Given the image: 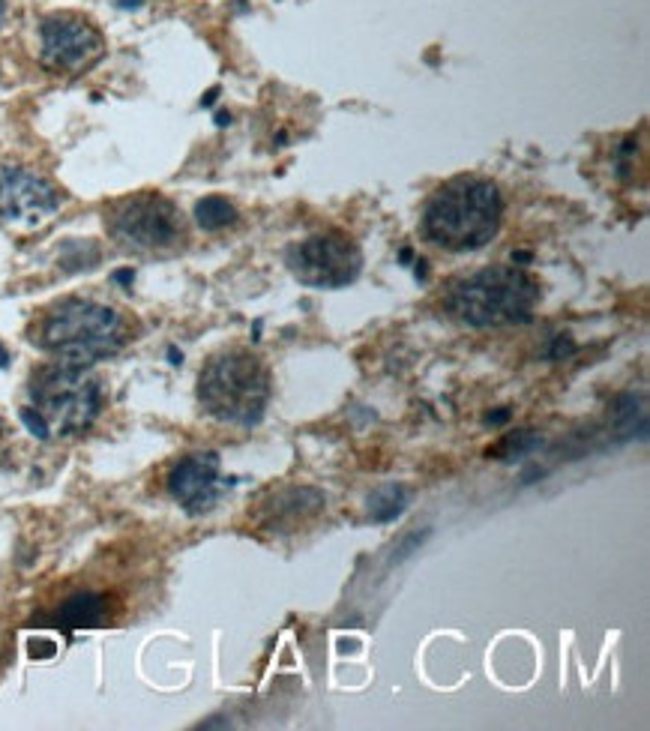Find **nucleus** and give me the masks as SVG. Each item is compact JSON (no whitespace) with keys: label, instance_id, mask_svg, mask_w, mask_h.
<instances>
[{"label":"nucleus","instance_id":"nucleus-21","mask_svg":"<svg viewBox=\"0 0 650 731\" xmlns=\"http://www.w3.org/2000/svg\"><path fill=\"white\" fill-rule=\"evenodd\" d=\"M216 96H219V90H216V87H213V90H210V93H207V96H204V99H201V105H207V108H210V105H213V102H216Z\"/></svg>","mask_w":650,"mask_h":731},{"label":"nucleus","instance_id":"nucleus-13","mask_svg":"<svg viewBox=\"0 0 650 731\" xmlns=\"http://www.w3.org/2000/svg\"><path fill=\"white\" fill-rule=\"evenodd\" d=\"M195 222L204 231H222L237 222V207L222 195H207L195 204Z\"/></svg>","mask_w":650,"mask_h":731},{"label":"nucleus","instance_id":"nucleus-4","mask_svg":"<svg viewBox=\"0 0 650 731\" xmlns=\"http://www.w3.org/2000/svg\"><path fill=\"white\" fill-rule=\"evenodd\" d=\"M273 381L261 357L243 348L222 351L207 360L198 378L201 408L228 426L255 429L270 405Z\"/></svg>","mask_w":650,"mask_h":731},{"label":"nucleus","instance_id":"nucleus-11","mask_svg":"<svg viewBox=\"0 0 650 731\" xmlns=\"http://www.w3.org/2000/svg\"><path fill=\"white\" fill-rule=\"evenodd\" d=\"M324 495L318 489L309 486H291V489H279L264 507L258 522L267 531L285 534V531H297L300 525L312 522L318 513H324Z\"/></svg>","mask_w":650,"mask_h":731},{"label":"nucleus","instance_id":"nucleus-19","mask_svg":"<svg viewBox=\"0 0 650 731\" xmlns=\"http://www.w3.org/2000/svg\"><path fill=\"white\" fill-rule=\"evenodd\" d=\"M132 279H135L132 270H117V273H114V282H120V285H132Z\"/></svg>","mask_w":650,"mask_h":731},{"label":"nucleus","instance_id":"nucleus-25","mask_svg":"<svg viewBox=\"0 0 650 731\" xmlns=\"http://www.w3.org/2000/svg\"><path fill=\"white\" fill-rule=\"evenodd\" d=\"M3 432H6V423L0 420V438H3Z\"/></svg>","mask_w":650,"mask_h":731},{"label":"nucleus","instance_id":"nucleus-10","mask_svg":"<svg viewBox=\"0 0 650 731\" xmlns=\"http://www.w3.org/2000/svg\"><path fill=\"white\" fill-rule=\"evenodd\" d=\"M222 462L216 453H189L168 474V495L192 516L210 513L225 489Z\"/></svg>","mask_w":650,"mask_h":731},{"label":"nucleus","instance_id":"nucleus-3","mask_svg":"<svg viewBox=\"0 0 650 731\" xmlns=\"http://www.w3.org/2000/svg\"><path fill=\"white\" fill-rule=\"evenodd\" d=\"M540 282L522 267H486L447 288L444 309L468 327H507L534 318Z\"/></svg>","mask_w":650,"mask_h":731},{"label":"nucleus","instance_id":"nucleus-6","mask_svg":"<svg viewBox=\"0 0 650 731\" xmlns=\"http://www.w3.org/2000/svg\"><path fill=\"white\" fill-rule=\"evenodd\" d=\"M108 234L129 252H174L186 240V225L177 204L159 192H138L114 201L105 210Z\"/></svg>","mask_w":650,"mask_h":731},{"label":"nucleus","instance_id":"nucleus-1","mask_svg":"<svg viewBox=\"0 0 650 731\" xmlns=\"http://www.w3.org/2000/svg\"><path fill=\"white\" fill-rule=\"evenodd\" d=\"M504 198L501 189L477 174H459L438 186L423 207L420 231L444 252H477L501 231Z\"/></svg>","mask_w":650,"mask_h":731},{"label":"nucleus","instance_id":"nucleus-23","mask_svg":"<svg viewBox=\"0 0 650 731\" xmlns=\"http://www.w3.org/2000/svg\"><path fill=\"white\" fill-rule=\"evenodd\" d=\"M9 366V354H6V348L0 345V369H6Z\"/></svg>","mask_w":650,"mask_h":731},{"label":"nucleus","instance_id":"nucleus-12","mask_svg":"<svg viewBox=\"0 0 650 731\" xmlns=\"http://www.w3.org/2000/svg\"><path fill=\"white\" fill-rule=\"evenodd\" d=\"M108 621V597L102 594H75L57 612L54 624L63 630H93Z\"/></svg>","mask_w":650,"mask_h":731},{"label":"nucleus","instance_id":"nucleus-2","mask_svg":"<svg viewBox=\"0 0 650 731\" xmlns=\"http://www.w3.org/2000/svg\"><path fill=\"white\" fill-rule=\"evenodd\" d=\"M30 333L45 354L75 366H93L96 360L123 351V345L132 339L123 312L81 297H66L48 306Z\"/></svg>","mask_w":650,"mask_h":731},{"label":"nucleus","instance_id":"nucleus-26","mask_svg":"<svg viewBox=\"0 0 650 731\" xmlns=\"http://www.w3.org/2000/svg\"><path fill=\"white\" fill-rule=\"evenodd\" d=\"M0 15H3V0H0Z\"/></svg>","mask_w":650,"mask_h":731},{"label":"nucleus","instance_id":"nucleus-16","mask_svg":"<svg viewBox=\"0 0 650 731\" xmlns=\"http://www.w3.org/2000/svg\"><path fill=\"white\" fill-rule=\"evenodd\" d=\"M18 417H21V423L27 426V432H30L33 438H39V441H48V438H51V432H48V423L42 420V414H39L36 408L24 405V408L18 411Z\"/></svg>","mask_w":650,"mask_h":731},{"label":"nucleus","instance_id":"nucleus-9","mask_svg":"<svg viewBox=\"0 0 650 731\" xmlns=\"http://www.w3.org/2000/svg\"><path fill=\"white\" fill-rule=\"evenodd\" d=\"M60 207V192L36 171L6 165L0 168V222L18 231L45 225Z\"/></svg>","mask_w":650,"mask_h":731},{"label":"nucleus","instance_id":"nucleus-17","mask_svg":"<svg viewBox=\"0 0 650 731\" xmlns=\"http://www.w3.org/2000/svg\"><path fill=\"white\" fill-rule=\"evenodd\" d=\"M576 351V345L570 342V339H564V336H558V342H555V348H552V360H558L561 354L567 357V354H573Z\"/></svg>","mask_w":650,"mask_h":731},{"label":"nucleus","instance_id":"nucleus-18","mask_svg":"<svg viewBox=\"0 0 650 731\" xmlns=\"http://www.w3.org/2000/svg\"><path fill=\"white\" fill-rule=\"evenodd\" d=\"M507 420H510V411H507V408H504V411H498V414H489V417H486V423H489V426H498V423H507Z\"/></svg>","mask_w":650,"mask_h":731},{"label":"nucleus","instance_id":"nucleus-22","mask_svg":"<svg viewBox=\"0 0 650 731\" xmlns=\"http://www.w3.org/2000/svg\"><path fill=\"white\" fill-rule=\"evenodd\" d=\"M531 258H534L531 252H513V264H516V261H531Z\"/></svg>","mask_w":650,"mask_h":731},{"label":"nucleus","instance_id":"nucleus-14","mask_svg":"<svg viewBox=\"0 0 650 731\" xmlns=\"http://www.w3.org/2000/svg\"><path fill=\"white\" fill-rule=\"evenodd\" d=\"M405 510H408V489H402V486H384L369 498L372 522H381V525L396 522Z\"/></svg>","mask_w":650,"mask_h":731},{"label":"nucleus","instance_id":"nucleus-5","mask_svg":"<svg viewBox=\"0 0 650 731\" xmlns=\"http://www.w3.org/2000/svg\"><path fill=\"white\" fill-rule=\"evenodd\" d=\"M30 408L42 414L51 435H78L90 429L102 411V384L90 366L54 360L39 366L27 384Z\"/></svg>","mask_w":650,"mask_h":731},{"label":"nucleus","instance_id":"nucleus-15","mask_svg":"<svg viewBox=\"0 0 650 731\" xmlns=\"http://www.w3.org/2000/svg\"><path fill=\"white\" fill-rule=\"evenodd\" d=\"M543 441L537 438V435H531V432H513V435H507L495 450H489V456H495V459H519V456H525V453H531L534 447H540Z\"/></svg>","mask_w":650,"mask_h":731},{"label":"nucleus","instance_id":"nucleus-8","mask_svg":"<svg viewBox=\"0 0 650 731\" xmlns=\"http://www.w3.org/2000/svg\"><path fill=\"white\" fill-rule=\"evenodd\" d=\"M105 54L102 33L81 15L57 12L39 27V60L45 69L60 75H81L96 66Z\"/></svg>","mask_w":650,"mask_h":731},{"label":"nucleus","instance_id":"nucleus-24","mask_svg":"<svg viewBox=\"0 0 650 731\" xmlns=\"http://www.w3.org/2000/svg\"><path fill=\"white\" fill-rule=\"evenodd\" d=\"M216 123H219V126H228V123H231V114H216Z\"/></svg>","mask_w":650,"mask_h":731},{"label":"nucleus","instance_id":"nucleus-20","mask_svg":"<svg viewBox=\"0 0 650 731\" xmlns=\"http://www.w3.org/2000/svg\"><path fill=\"white\" fill-rule=\"evenodd\" d=\"M168 360H171L174 366H180V363H183V354H180L177 348H168Z\"/></svg>","mask_w":650,"mask_h":731},{"label":"nucleus","instance_id":"nucleus-7","mask_svg":"<svg viewBox=\"0 0 650 731\" xmlns=\"http://www.w3.org/2000/svg\"><path fill=\"white\" fill-rule=\"evenodd\" d=\"M285 264L300 285L333 291L351 285L360 276L363 252L351 237L339 231H327L294 243L285 255Z\"/></svg>","mask_w":650,"mask_h":731}]
</instances>
